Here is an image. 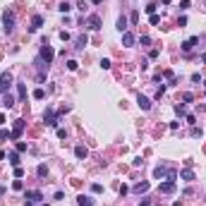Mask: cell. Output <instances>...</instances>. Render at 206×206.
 Listing matches in <instances>:
<instances>
[{"label":"cell","instance_id":"obj_1","mask_svg":"<svg viewBox=\"0 0 206 206\" xmlns=\"http://www.w3.org/2000/svg\"><path fill=\"white\" fill-rule=\"evenodd\" d=\"M38 58H41V60H43L46 65H50V63H53V58H55V50H53V46H48V41H46V38H43V43H41Z\"/></svg>","mask_w":206,"mask_h":206},{"label":"cell","instance_id":"obj_2","mask_svg":"<svg viewBox=\"0 0 206 206\" xmlns=\"http://www.w3.org/2000/svg\"><path fill=\"white\" fill-rule=\"evenodd\" d=\"M2 29H5V34H12L15 31V12L12 10H5L2 12Z\"/></svg>","mask_w":206,"mask_h":206},{"label":"cell","instance_id":"obj_3","mask_svg":"<svg viewBox=\"0 0 206 206\" xmlns=\"http://www.w3.org/2000/svg\"><path fill=\"white\" fill-rule=\"evenodd\" d=\"M41 199H43V192H38V189H27V192H24V201H27V206L38 204Z\"/></svg>","mask_w":206,"mask_h":206},{"label":"cell","instance_id":"obj_4","mask_svg":"<svg viewBox=\"0 0 206 206\" xmlns=\"http://www.w3.org/2000/svg\"><path fill=\"white\" fill-rule=\"evenodd\" d=\"M43 122H46L48 127H58V113H55L50 106L46 108V113H43Z\"/></svg>","mask_w":206,"mask_h":206},{"label":"cell","instance_id":"obj_5","mask_svg":"<svg viewBox=\"0 0 206 206\" xmlns=\"http://www.w3.org/2000/svg\"><path fill=\"white\" fill-rule=\"evenodd\" d=\"M12 86V72H2L0 74V94H7Z\"/></svg>","mask_w":206,"mask_h":206},{"label":"cell","instance_id":"obj_6","mask_svg":"<svg viewBox=\"0 0 206 206\" xmlns=\"http://www.w3.org/2000/svg\"><path fill=\"white\" fill-rule=\"evenodd\" d=\"M24 127H27V122L19 117V120H15V127H12V139L17 142L19 137H22V132H24Z\"/></svg>","mask_w":206,"mask_h":206},{"label":"cell","instance_id":"obj_7","mask_svg":"<svg viewBox=\"0 0 206 206\" xmlns=\"http://www.w3.org/2000/svg\"><path fill=\"white\" fill-rule=\"evenodd\" d=\"M175 187H178V185H175V180H165V182L158 185V192H163V194H173Z\"/></svg>","mask_w":206,"mask_h":206},{"label":"cell","instance_id":"obj_8","mask_svg":"<svg viewBox=\"0 0 206 206\" xmlns=\"http://www.w3.org/2000/svg\"><path fill=\"white\" fill-rule=\"evenodd\" d=\"M86 24H89V29H91V31H99L103 22H101V17H99V15H89V19H86Z\"/></svg>","mask_w":206,"mask_h":206},{"label":"cell","instance_id":"obj_9","mask_svg":"<svg viewBox=\"0 0 206 206\" xmlns=\"http://www.w3.org/2000/svg\"><path fill=\"white\" fill-rule=\"evenodd\" d=\"M86 43H89V36H86V34H79L77 38H74V48H77V50H84Z\"/></svg>","mask_w":206,"mask_h":206},{"label":"cell","instance_id":"obj_10","mask_svg":"<svg viewBox=\"0 0 206 206\" xmlns=\"http://www.w3.org/2000/svg\"><path fill=\"white\" fill-rule=\"evenodd\" d=\"M127 24H129V19H127L125 15H120V17H117V24H115V29H117V31H120V34H125L127 29H129V27H127Z\"/></svg>","mask_w":206,"mask_h":206},{"label":"cell","instance_id":"obj_11","mask_svg":"<svg viewBox=\"0 0 206 206\" xmlns=\"http://www.w3.org/2000/svg\"><path fill=\"white\" fill-rule=\"evenodd\" d=\"M137 106L142 108V110H151V99H146L144 94H139L137 96Z\"/></svg>","mask_w":206,"mask_h":206},{"label":"cell","instance_id":"obj_12","mask_svg":"<svg viewBox=\"0 0 206 206\" xmlns=\"http://www.w3.org/2000/svg\"><path fill=\"white\" fill-rule=\"evenodd\" d=\"M41 27H43V17H41V15H34V17H31V27H29V31H38Z\"/></svg>","mask_w":206,"mask_h":206},{"label":"cell","instance_id":"obj_13","mask_svg":"<svg viewBox=\"0 0 206 206\" xmlns=\"http://www.w3.org/2000/svg\"><path fill=\"white\" fill-rule=\"evenodd\" d=\"M134 43H137V36L132 34V31H125V34H122V46L129 48V46H134Z\"/></svg>","mask_w":206,"mask_h":206},{"label":"cell","instance_id":"obj_14","mask_svg":"<svg viewBox=\"0 0 206 206\" xmlns=\"http://www.w3.org/2000/svg\"><path fill=\"white\" fill-rule=\"evenodd\" d=\"M168 168H163V165H156V168H153V178L156 180H163V178H168Z\"/></svg>","mask_w":206,"mask_h":206},{"label":"cell","instance_id":"obj_15","mask_svg":"<svg viewBox=\"0 0 206 206\" xmlns=\"http://www.w3.org/2000/svg\"><path fill=\"white\" fill-rule=\"evenodd\" d=\"M197 43H199V38H197V36H192V38H187V41L182 43V50H185V53H189V50H192Z\"/></svg>","mask_w":206,"mask_h":206},{"label":"cell","instance_id":"obj_16","mask_svg":"<svg viewBox=\"0 0 206 206\" xmlns=\"http://www.w3.org/2000/svg\"><path fill=\"white\" fill-rule=\"evenodd\" d=\"M74 156H77V158H79V161H84V158H86V156H89V151H86V146H74Z\"/></svg>","mask_w":206,"mask_h":206},{"label":"cell","instance_id":"obj_17","mask_svg":"<svg viewBox=\"0 0 206 206\" xmlns=\"http://www.w3.org/2000/svg\"><path fill=\"white\" fill-rule=\"evenodd\" d=\"M2 106H5V108H12V106H15V96H12L10 91H7V94H2Z\"/></svg>","mask_w":206,"mask_h":206},{"label":"cell","instance_id":"obj_18","mask_svg":"<svg viewBox=\"0 0 206 206\" xmlns=\"http://www.w3.org/2000/svg\"><path fill=\"white\" fill-rule=\"evenodd\" d=\"M149 187H151V182H139V185H134V192L137 194H144V192H149Z\"/></svg>","mask_w":206,"mask_h":206},{"label":"cell","instance_id":"obj_19","mask_svg":"<svg viewBox=\"0 0 206 206\" xmlns=\"http://www.w3.org/2000/svg\"><path fill=\"white\" fill-rule=\"evenodd\" d=\"M180 178H182V180H187V182H192V180L197 178V175H194V170H192V168H185V170L180 173Z\"/></svg>","mask_w":206,"mask_h":206},{"label":"cell","instance_id":"obj_20","mask_svg":"<svg viewBox=\"0 0 206 206\" xmlns=\"http://www.w3.org/2000/svg\"><path fill=\"white\" fill-rule=\"evenodd\" d=\"M7 161H10V165L17 168V165H19V151H10L7 153Z\"/></svg>","mask_w":206,"mask_h":206},{"label":"cell","instance_id":"obj_21","mask_svg":"<svg viewBox=\"0 0 206 206\" xmlns=\"http://www.w3.org/2000/svg\"><path fill=\"white\" fill-rule=\"evenodd\" d=\"M17 96H19V101L27 99V84H17Z\"/></svg>","mask_w":206,"mask_h":206},{"label":"cell","instance_id":"obj_22","mask_svg":"<svg viewBox=\"0 0 206 206\" xmlns=\"http://www.w3.org/2000/svg\"><path fill=\"white\" fill-rule=\"evenodd\" d=\"M77 204H79V206H94V204H91V199L84 197V194H79V197H77Z\"/></svg>","mask_w":206,"mask_h":206},{"label":"cell","instance_id":"obj_23","mask_svg":"<svg viewBox=\"0 0 206 206\" xmlns=\"http://www.w3.org/2000/svg\"><path fill=\"white\" fill-rule=\"evenodd\" d=\"M36 175H38V178H46V175H48V165H46V163H41V165L36 168Z\"/></svg>","mask_w":206,"mask_h":206},{"label":"cell","instance_id":"obj_24","mask_svg":"<svg viewBox=\"0 0 206 206\" xmlns=\"http://www.w3.org/2000/svg\"><path fill=\"white\" fill-rule=\"evenodd\" d=\"M58 10H60L63 15H67V12H70V10H72V5H70V2H67V0H63V2L58 5Z\"/></svg>","mask_w":206,"mask_h":206},{"label":"cell","instance_id":"obj_25","mask_svg":"<svg viewBox=\"0 0 206 206\" xmlns=\"http://www.w3.org/2000/svg\"><path fill=\"white\" fill-rule=\"evenodd\" d=\"M12 189H15V192H22V189H24V182L15 178V182H12Z\"/></svg>","mask_w":206,"mask_h":206},{"label":"cell","instance_id":"obj_26","mask_svg":"<svg viewBox=\"0 0 206 206\" xmlns=\"http://www.w3.org/2000/svg\"><path fill=\"white\" fill-rule=\"evenodd\" d=\"M15 149H17L19 153H24V151H27V142H19V139H17V142H15Z\"/></svg>","mask_w":206,"mask_h":206},{"label":"cell","instance_id":"obj_27","mask_svg":"<svg viewBox=\"0 0 206 206\" xmlns=\"http://www.w3.org/2000/svg\"><path fill=\"white\" fill-rule=\"evenodd\" d=\"M31 96H34L36 101H43V99H46V91H43V89H36L34 94H31Z\"/></svg>","mask_w":206,"mask_h":206},{"label":"cell","instance_id":"obj_28","mask_svg":"<svg viewBox=\"0 0 206 206\" xmlns=\"http://www.w3.org/2000/svg\"><path fill=\"white\" fill-rule=\"evenodd\" d=\"M175 113H178L180 117L185 115V113H187V108H185V103H178V106H175Z\"/></svg>","mask_w":206,"mask_h":206},{"label":"cell","instance_id":"obj_29","mask_svg":"<svg viewBox=\"0 0 206 206\" xmlns=\"http://www.w3.org/2000/svg\"><path fill=\"white\" fill-rule=\"evenodd\" d=\"M156 7H158V5H156V2H149V5H146V12H149V15H156Z\"/></svg>","mask_w":206,"mask_h":206},{"label":"cell","instance_id":"obj_30","mask_svg":"<svg viewBox=\"0 0 206 206\" xmlns=\"http://www.w3.org/2000/svg\"><path fill=\"white\" fill-rule=\"evenodd\" d=\"M77 67H79V63H77V60H67V70H70V72H74Z\"/></svg>","mask_w":206,"mask_h":206},{"label":"cell","instance_id":"obj_31","mask_svg":"<svg viewBox=\"0 0 206 206\" xmlns=\"http://www.w3.org/2000/svg\"><path fill=\"white\" fill-rule=\"evenodd\" d=\"M91 192H94V194H101V192H103V187H101L99 182H94V185H91Z\"/></svg>","mask_w":206,"mask_h":206},{"label":"cell","instance_id":"obj_32","mask_svg":"<svg viewBox=\"0 0 206 206\" xmlns=\"http://www.w3.org/2000/svg\"><path fill=\"white\" fill-rule=\"evenodd\" d=\"M15 178H17V180L24 178V168H19V165H17V168H15Z\"/></svg>","mask_w":206,"mask_h":206},{"label":"cell","instance_id":"obj_33","mask_svg":"<svg viewBox=\"0 0 206 206\" xmlns=\"http://www.w3.org/2000/svg\"><path fill=\"white\" fill-rule=\"evenodd\" d=\"M149 22H151L153 27H156V24H161V15H151V19H149Z\"/></svg>","mask_w":206,"mask_h":206},{"label":"cell","instance_id":"obj_34","mask_svg":"<svg viewBox=\"0 0 206 206\" xmlns=\"http://www.w3.org/2000/svg\"><path fill=\"white\" fill-rule=\"evenodd\" d=\"M0 139H12V132H7V129H0Z\"/></svg>","mask_w":206,"mask_h":206},{"label":"cell","instance_id":"obj_35","mask_svg":"<svg viewBox=\"0 0 206 206\" xmlns=\"http://www.w3.org/2000/svg\"><path fill=\"white\" fill-rule=\"evenodd\" d=\"M129 22H132V24H137V22H139V12H137V10L129 15Z\"/></svg>","mask_w":206,"mask_h":206},{"label":"cell","instance_id":"obj_36","mask_svg":"<svg viewBox=\"0 0 206 206\" xmlns=\"http://www.w3.org/2000/svg\"><path fill=\"white\" fill-rule=\"evenodd\" d=\"M132 165H134V168H142V165H144V161H142V156H137L134 161H132Z\"/></svg>","mask_w":206,"mask_h":206},{"label":"cell","instance_id":"obj_37","mask_svg":"<svg viewBox=\"0 0 206 206\" xmlns=\"http://www.w3.org/2000/svg\"><path fill=\"white\" fill-rule=\"evenodd\" d=\"M163 94H165V84H161V86H158V91H156V99H161Z\"/></svg>","mask_w":206,"mask_h":206},{"label":"cell","instance_id":"obj_38","mask_svg":"<svg viewBox=\"0 0 206 206\" xmlns=\"http://www.w3.org/2000/svg\"><path fill=\"white\" fill-rule=\"evenodd\" d=\"M204 132H201V127H192V137H201Z\"/></svg>","mask_w":206,"mask_h":206},{"label":"cell","instance_id":"obj_39","mask_svg":"<svg viewBox=\"0 0 206 206\" xmlns=\"http://www.w3.org/2000/svg\"><path fill=\"white\" fill-rule=\"evenodd\" d=\"M101 67H103V70H110V60H108V58H103V60H101Z\"/></svg>","mask_w":206,"mask_h":206},{"label":"cell","instance_id":"obj_40","mask_svg":"<svg viewBox=\"0 0 206 206\" xmlns=\"http://www.w3.org/2000/svg\"><path fill=\"white\" fill-rule=\"evenodd\" d=\"M192 81H194V84H201V81H204V79H201V74H199V72H197V74H192Z\"/></svg>","mask_w":206,"mask_h":206},{"label":"cell","instance_id":"obj_41","mask_svg":"<svg viewBox=\"0 0 206 206\" xmlns=\"http://www.w3.org/2000/svg\"><path fill=\"white\" fill-rule=\"evenodd\" d=\"M178 24H180V29H182V27H187V17H185V15H182V17L178 19Z\"/></svg>","mask_w":206,"mask_h":206},{"label":"cell","instance_id":"obj_42","mask_svg":"<svg viewBox=\"0 0 206 206\" xmlns=\"http://www.w3.org/2000/svg\"><path fill=\"white\" fill-rule=\"evenodd\" d=\"M139 43H142V46H149V43H151V38H149V36H142V38H139Z\"/></svg>","mask_w":206,"mask_h":206},{"label":"cell","instance_id":"obj_43","mask_svg":"<svg viewBox=\"0 0 206 206\" xmlns=\"http://www.w3.org/2000/svg\"><path fill=\"white\" fill-rule=\"evenodd\" d=\"M182 99L187 101V103H192V101H194V94H189V91H187V94H185V96H182Z\"/></svg>","mask_w":206,"mask_h":206},{"label":"cell","instance_id":"obj_44","mask_svg":"<svg viewBox=\"0 0 206 206\" xmlns=\"http://www.w3.org/2000/svg\"><path fill=\"white\" fill-rule=\"evenodd\" d=\"M170 129H173V132H178V129H180V120H175V122H170Z\"/></svg>","mask_w":206,"mask_h":206},{"label":"cell","instance_id":"obj_45","mask_svg":"<svg viewBox=\"0 0 206 206\" xmlns=\"http://www.w3.org/2000/svg\"><path fill=\"white\" fill-rule=\"evenodd\" d=\"M189 5H192V2H189V0H182V2H180V10H187Z\"/></svg>","mask_w":206,"mask_h":206},{"label":"cell","instance_id":"obj_46","mask_svg":"<svg viewBox=\"0 0 206 206\" xmlns=\"http://www.w3.org/2000/svg\"><path fill=\"white\" fill-rule=\"evenodd\" d=\"M194 122H197V117H194V115H187V125L194 127Z\"/></svg>","mask_w":206,"mask_h":206},{"label":"cell","instance_id":"obj_47","mask_svg":"<svg viewBox=\"0 0 206 206\" xmlns=\"http://www.w3.org/2000/svg\"><path fill=\"white\" fill-rule=\"evenodd\" d=\"M127 192H129V187H127V185H122V187H120V197H125Z\"/></svg>","mask_w":206,"mask_h":206},{"label":"cell","instance_id":"obj_48","mask_svg":"<svg viewBox=\"0 0 206 206\" xmlns=\"http://www.w3.org/2000/svg\"><path fill=\"white\" fill-rule=\"evenodd\" d=\"M139 206H151V201H149V199H144V201H142Z\"/></svg>","mask_w":206,"mask_h":206},{"label":"cell","instance_id":"obj_49","mask_svg":"<svg viewBox=\"0 0 206 206\" xmlns=\"http://www.w3.org/2000/svg\"><path fill=\"white\" fill-rule=\"evenodd\" d=\"M5 158H7V153H5V151H0V161H5Z\"/></svg>","mask_w":206,"mask_h":206},{"label":"cell","instance_id":"obj_50","mask_svg":"<svg viewBox=\"0 0 206 206\" xmlns=\"http://www.w3.org/2000/svg\"><path fill=\"white\" fill-rule=\"evenodd\" d=\"M91 2H94V5H101V2H103V0H91Z\"/></svg>","mask_w":206,"mask_h":206},{"label":"cell","instance_id":"obj_51","mask_svg":"<svg viewBox=\"0 0 206 206\" xmlns=\"http://www.w3.org/2000/svg\"><path fill=\"white\" fill-rule=\"evenodd\" d=\"M2 194H5V187H0V197H2Z\"/></svg>","mask_w":206,"mask_h":206},{"label":"cell","instance_id":"obj_52","mask_svg":"<svg viewBox=\"0 0 206 206\" xmlns=\"http://www.w3.org/2000/svg\"><path fill=\"white\" fill-rule=\"evenodd\" d=\"M41 206H50V204H41Z\"/></svg>","mask_w":206,"mask_h":206}]
</instances>
